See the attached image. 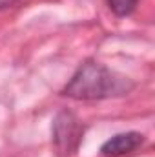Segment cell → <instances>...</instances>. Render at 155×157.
Segmentation results:
<instances>
[{
  "mask_svg": "<svg viewBox=\"0 0 155 157\" xmlns=\"http://www.w3.org/2000/svg\"><path fill=\"white\" fill-rule=\"evenodd\" d=\"M144 143V135L139 132H126V133H117L112 139H108L100 152L106 157H119L135 152L141 144Z\"/></svg>",
  "mask_w": 155,
  "mask_h": 157,
  "instance_id": "cell-3",
  "label": "cell"
},
{
  "mask_svg": "<svg viewBox=\"0 0 155 157\" xmlns=\"http://www.w3.org/2000/svg\"><path fill=\"white\" fill-rule=\"evenodd\" d=\"M15 0H0V7H7V6H11Z\"/></svg>",
  "mask_w": 155,
  "mask_h": 157,
  "instance_id": "cell-5",
  "label": "cell"
},
{
  "mask_svg": "<svg viewBox=\"0 0 155 157\" xmlns=\"http://www.w3.org/2000/svg\"><path fill=\"white\" fill-rule=\"evenodd\" d=\"M126 78L117 75L99 62H86L77 70L68 86L64 88V95L78 101H93L104 99L112 95H122L131 86H126Z\"/></svg>",
  "mask_w": 155,
  "mask_h": 157,
  "instance_id": "cell-1",
  "label": "cell"
},
{
  "mask_svg": "<svg viewBox=\"0 0 155 157\" xmlns=\"http://www.w3.org/2000/svg\"><path fill=\"white\" fill-rule=\"evenodd\" d=\"M82 133L84 128L80 121L70 112H60L53 121V141L62 155H70L77 152L82 141Z\"/></svg>",
  "mask_w": 155,
  "mask_h": 157,
  "instance_id": "cell-2",
  "label": "cell"
},
{
  "mask_svg": "<svg viewBox=\"0 0 155 157\" xmlns=\"http://www.w3.org/2000/svg\"><path fill=\"white\" fill-rule=\"evenodd\" d=\"M137 2L139 0H108V6L117 17H128L137 7Z\"/></svg>",
  "mask_w": 155,
  "mask_h": 157,
  "instance_id": "cell-4",
  "label": "cell"
}]
</instances>
